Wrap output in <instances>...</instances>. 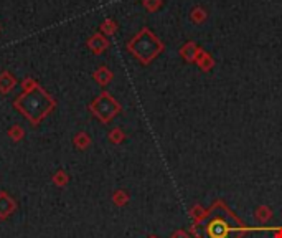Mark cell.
<instances>
[{"instance_id":"cell-5","label":"cell","mask_w":282,"mask_h":238,"mask_svg":"<svg viewBox=\"0 0 282 238\" xmlns=\"http://www.w3.org/2000/svg\"><path fill=\"white\" fill-rule=\"evenodd\" d=\"M17 212V202L7 191H0V220H7Z\"/></svg>"},{"instance_id":"cell-2","label":"cell","mask_w":282,"mask_h":238,"mask_svg":"<svg viewBox=\"0 0 282 238\" xmlns=\"http://www.w3.org/2000/svg\"><path fill=\"white\" fill-rule=\"evenodd\" d=\"M55 100L40 86L32 91H23V94L18 96L15 101V108L30 121L32 126H38L55 109Z\"/></svg>"},{"instance_id":"cell-7","label":"cell","mask_w":282,"mask_h":238,"mask_svg":"<svg viewBox=\"0 0 282 238\" xmlns=\"http://www.w3.org/2000/svg\"><path fill=\"white\" fill-rule=\"evenodd\" d=\"M200 46L195 43V41H187L185 45L180 48V55L182 58L188 61V63H195V58H196V53H198Z\"/></svg>"},{"instance_id":"cell-9","label":"cell","mask_w":282,"mask_h":238,"mask_svg":"<svg viewBox=\"0 0 282 238\" xmlns=\"http://www.w3.org/2000/svg\"><path fill=\"white\" fill-rule=\"evenodd\" d=\"M108 45H109V41L106 40L104 37H101V35H96V37H93L89 40V48L93 50L96 55H99V53H102L106 48H108Z\"/></svg>"},{"instance_id":"cell-12","label":"cell","mask_w":282,"mask_h":238,"mask_svg":"<svg viewBox=\"0 0 282 238\" xmlns=\"http://www.w3.org/2000/svg\"><path fill=\"white\" fill-rule=\"evenodd\" d=\"M94 80H96L97 83H99L101 86L109 85V83L112 81V72H111L109 68L101 66V68L94 73Z\"/></svg>"},{"instance_id":"cell-6","label":"cell","mask_w":282,"mask_h":238,"mask_svg":"<svg viewBox=\"0 0 282 238\" xmlns=\"http://www.w3.org/2000/svg\"><path fill=\"white\" fill-rule=\"evenodd\" d=\"M195 63L196 65L200 66V69L201 72H205V73H208V72H211L213 69V66H215V58L211 57V55L208 53V52H205V50H198V53H196V58H195Z\"/></svg>"},{"instance_id":"cell-11","label":"cell","mask_w":282,"mask_h":238,"mask_svg":"<svg viewBox=\"0 0 282 238\" xmlns=\"http://www.w3.org/2000/svg\"><path fill=\"white\" fill-rule=\"evenodd\" d=\"M131 200V195L124 191V188H117V191H114V194H112V204H114L116 207H125L129 204Z\"/></svg>"},{"instance_id":"cell-15","label":"cell","mask_w":282,"mask_h":238,"mask_svg":"<svg viewBox=\"0 0 282 238\" xmlns=\"http://www.w3.org/2000/svg\"><path fill=\"white\" fill-rule=\"evenodd\" d=\"M208 18V13L207 10L203 9V7H195V9L190 12V20H192L193 23H203L205 20Z\"/></svg>"},{"instance_id":"cell-20","label":"cell","mask_w":282,"mask_h":238,"mask_svg":"<svg viewBox=\"0 0 282 238\" xmlns=\"http://www.w3.org/2000/svg\"><path fill=\"white\" fill-rule=\"evenodd\" d=\"M170 238H192V233L185 232V230H177V232H173Z\"/></svg>"},{"instance_id":"cell-8","label":"cell","mask_w":282,"mask_h":238,"mask_svg":"<svg viewBox=\"0 0 282 238\" xmlns=\"http://www.w3.org/2000/svg\"><path fill=\"white\" fill-rule=\"evenodd\" d=\"M15 85H17V81L10 73L4 72L2 75H0V93L2 94H7L9 91H12Z\"/></svg>"},{"instance_id":"cell-13","label":"cell","mask_w":282,"mask_h":238,"mask_svg":"<svg viewBox=\"0 0 282 238\" xmlns=\"http://www.w3.org/2000/svg\"><path fill=\"white\" fill-rule=\"evenodd\" d=\"M254 219L259 222V223H267L271 219H272V210L271 207L267 205H259L256 210H254Z\"/></svg>"},{"instance_id":"cell-4","label":"cell","mask_w":282,"mask_h":238,"mask_svg":"<svg viewBox=\"0 0 282 238\" xmlns=\"http://www.w3.org/2000/svg\"><path fill=\"white\" fill-rule=\"evenodd\" d=\"M89 111L99 119L102 124H108L116 117V114L121 113V104H119L109 93L104 91V93H101L93 103H91Z\"/></svg>"},{"instance_id":"cell-16","label":"cell","mask_w":282,"mask_h":238,"mask_svg":"<svg viewBox=\"0 0 282 238\" xmlns=\"http://www.w3.org/2000/svg\"><path fill=\"white\" fill-rule=\"evenodd\" d=\"M205 213H207V210L203 208V205H200V204H195L192 208H190V212H188L192 222H198L200 219H203V215H205Z\"/></svg>"},{"instance_id":"cell-18","label":"cell","mask_w":282,"mask_h":238,"mask_svg":"<svg viewBox=\"0 0 282 238\" xmlns=\"http://www.w3.org/2000/svg\"><path fill=\"white\" fill-rule=\"evenodd\" d=\"M23 136H25V131L20 128V126H12V128L9 129V137L12 139V141H15V142L22 141Z\"/></svg>"},{"instance_id":"cell-21","label":"cell","mask_w":282,"mask_h":238,"mask_svg":"<svg viewBox=\"0 0 282 238\" xmlns=\"http://www.w3.org/2000/svg\"><path fill=\"white\" fill-rule=\"evenodd\" d=\"M102 30L106 32V33H114L116 32V23L114 22H106L104 23V27H102Z\"/></svg>"},{"instance_id":"cell-17","label":"cell","mask_w":282,"mask_h":238,"mask_svg":"<svg viewBox=\"0 0 282 238\" xmlns=\"http://www.w3.org/2000/svg\"><path fill=\"white\" fill-rule=\"evenodd\" d=\"M109 141H111L112 144H116V146L122 144V142L125 141V134H124V131H122V129H119V128L112 129V131L109 132Z\"/></svg>"},{"instance_id":"cell-19","label":"cell","mask_w":282,"mask_h":238,"mask_svg":"<svg viewBox=\"0 0 282 238\" xmlns=\"http://www.w3.org/2000/svg\"><path fill=\"white\" fill-rule=\"evenodd\" d=\"M144 7L147 10L155 12L162 7V0H144Z\"/></svg>"},{"instance_id":"cell-22","label":"cell","mask_w":282,"mask_h":238,"mask_svg":"<svg viewBox=\"0 0 282 238\" xmlns=\"http://www.w3.org/2000/svg\"><path fill=\"white\" fill-rule=\"evenodd\" d=\"M147 238H159V236H157V235H149Z\"/></svg>"},{"instance_id":"cell-3","label":"cell","mask_w":282,"mask_h":238,"mask_svg":"<svg viewBox=\"0 0 282 238\" xmlns=\"http://www.w3.org/2000/svg\"><path fill=\"white\" fill-rule=\"evenodd\" d=\"M127 48L140 63L149 65L152 60H155L162 52H164L165 45L162 43L149 29H142L129 41Z\"/></svg>"},{"instance_id":"cell-10","label":"cell","mask_w":282,"mask_h":238,"mask_svg":"<svg viewBox=\"0 0 282 238\" xmlns=\"http://www.w3.org/2000/svg\"><path fill=\"white\" fill-rule=\"evenodd\" d=\"M69 180H71V177H69V174L66 171H56L53 176H52V182H53V185H56L58 188H63V187H66L69 184Z\"/></svg>"},{"instance_id":"cell-1","label":"cell","mask_w":282,"mask_h":238,"mask_svg":"<svg viewBox=\"0 0 282 238\" xmlns=\"http://www.w3.org/2000/svg\"><path fill=\"white\" fill-rule=\"evenodd\" d=\"M254 230L246 227L223 200H216L203 219L193 222L190 233L195 238H243L244 233Z\"/></svg>"},{"instance_id":"cell-14","label":"cell","mask_w":282,"mask_h":238,"mask_svg":"<svg viewBox=\"0 0 282 238\" xmlns=\"http://www.w3.org/2000/svg\"><path fill=\"white\" fill-rule=\"evenodd\" d=\"M73 144H74V148L78 151H86L89 146H91V137L86 134V132H78V134L74 136L73 139Z\"/></svg>"}]
</instances>
